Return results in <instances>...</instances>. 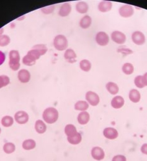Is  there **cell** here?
<instances>
[{
  "mask_svg": "<svg viewBox=\"0 0 147 161\" xmlns=\"http://www.w3.org/2000/svg\"><path fill=\"white\" fill-rule=\"evenodd\" d=\"M125 101L123 97L120 96H116L111 101V105L113 108H121L124 105Z\"/></svg>",
  "mask_w": 147,
  "mask_h": 161,
  "instance_id": "14",
  "label": "cell"
},
{
  "mask_svg": "<svg viewBox=\"0 0 147 161\" xmlns=\"http://www.w3.org/2000/svg\"><path fill=\"white\" fill-rule=\"evenodd\" d=\"M92 19L88 15L84 16L80 21V25L82 28L86 29L88 28L91 25Z\"/></svg>",
  "mask_w": 147,
  "mask_h": 161,
  "instance_id": "28",
  "label": "cell"
},
{
  "mask_svg": "<svg viewBox=\"0 0 147 161\" xmlns=\"http://www.w3.org/2000/svg\"><path fill=\"white\" fill-rule=\"evenodd\" d=\"M67 139L69 143L75 145L79 144L81 142L82 137L81 134L78 132L75 136L71 137H67Z\"/></svg>",
  "mask_w": 147,
  "mask_h": 161,
  "instance_id": "29",
  "label": "cell"
},
{
  "mask_svg": "<svg viewBox=\"0 0 147 161\" xmlns=\"http://www.w3.org/2000/svg\"><path fill=\"white\" fill-rule=\"evenodd\" d=\"M10 42V39L8 36L3 35L0 36V46H6Z\"/></svg>",
  "mask_w": 147,
  "mask_h": 161,
  "instance_id": "35",
  "label": "cell"
},
{
  "mask_svg": "<svg viewBox=\"0 0 147 161\" xmlns=\"http://www.w3.org/2000/svg\"><path fill=\"white\" fill-rule=\"evenodd\" d=\"M47 46L45 45H35L23 58V63L29 66L33 65L35 64L36 60L47 53Z\"/></svg>",
  "mask_w": 147,
  "mask_h": 161,
  "instance_id": "1",
  "label": "cell"
},
{
  "mask_svg": "<svg viewBox=\"0 0 147 161\" xmlns=\"http://www.w3.org/2000/svg\"><path fill=\"white\" fill-rule=\"evenodd\" d=\"M91 156L94 159L97 161H101L105 158V153L102 148L95 147L92 148L91 152Z\"/></svg>",
  "mask_w": 147,
  "mask_h": 161,
  "instance_id": "11",
  "label": "cell"
},
{
  "mask_svg": "<svg viewBox=\"0 0 147 161\" xmlns=\"http://www.w3.org/2000/svg\"><path fill=\"white\" fill-rule=\"evenodd\" d=\"M55 9V6L54 5L48 6L41 8V11L45 14H49L54 12Z\"/></svg>",
  "mask_w": 147,
  "mask_h": 161,
  "instance_id": "36",
  "label": "cell"
},
{
  "mask_svg": "<svg viewBox=\"0 0 147 161\" xmlns=\"http://www.w3.org/2000/svg\"><path fill=\"white\" fill-rule=\"evenodd\" d=\"M20 56L17 51L12 50L9 53V64L10 68L13 70H18L20 67Z\"/></svg>",
  "mask_w": 147,
  "mask_h": 161,
  "instance_id": "3",
  "label": "cell"
},
{
  "mask_svg": "<svg viewBox=\"0 0 147 161\" xmlns=\"http://www.w3.org/2000/svg\"><path fill=\"white\" fill-rule=\"evenodd\" d=\"M96 41L99 46H105L108 44L109 38L105 32H99L96 35Z\"/></svg>",
  "mask_w": 147,
  "mask_h": 161,
  "instance_id": "10",
  "label": "cell"
},
{
  "mask_svg": "<svg viewBox=\"0 0 147 161\" xmlns=\"http://www.w3.org/2000/svg\"><path fill=\"white\" fill-rule=\"evenodd\" d=\"M64 131L67 137H72L78 133L76 127L72 124L67 125L65 127Z\"/></svg>",
  "mask_w": 147,
  "mask_h": 161,
  "instance_id": "20",
  "label": "cell"
},
{
  "mask_svg": "<svg viewBox=\"0 0 147 161\" xmlns=\"http://www.w3.org/2000/svg\"><path fill=\"white\" fill-rule=\"evenodd\" d=\"M103 134L106 138L112 140L117 138L118 136V130L115 128L111 127L105 128L103 131Z\"/></svg>",
  "mask_w": 147,
  "mask_h": 161,
  "instance_id": "12",
  "label": "cell"
},
{
  "mask_svg": "<svg viewBox=\"0 0 147 161\" xmlns=\"http://www.w3.org/2000/svg\"><path fill=\"white\" fill-rule=\"evenodd\" d=\"M54 46L57 50H65L68 46V40L65 36L62 35H58L54 39Z\"/></svg>",
  "mask_w": 147,
  "mask_h": 161,
  "instance_id": "4",
  "label": "cell"
},
{
  "mask_svg": "<svg viewBox=\"0 0 147 161\" xmlns=\"http://www.w3.org/2000/svg\"><path fill=\"white\" fill-rule=\"evenodd\" d=\"M14 120L18 125H25L28 122L29 116L27 112L20 110L16 112L14 116Z\"/></svg>",
  "mask_w": 147,
  "mask_h": 161,
  "instance_id": "5",
  "label": "cell"
},
{
  "mask_svg": "<svg viewBox=\"0 0 147 161\" xmlns=\"http://www.w3.org/2000/svg\"><path fill=\"white\" fill-rule=\"evenodd\" d=\"M89 108V103L85 101H78L75 105V109L81 112H85Z\"/></svg>",
  "mask_w": 147,
  "mask_h": 161,
  "instance_id": "25",
  "label": "cell"
},
{
  "mask_svg": "<svg viewBox=\"0 0 147 161\" xmlns=\"http://www.w3.org/2000/svg\"><path fill=\"white\" fill-rule=\"evenodd\" d=\"M134 13V10L132 6L130 4H124L119 9V14L120 16L124 18L132 17Z\"/></svg>",
  "mask_w": 147,
  "mask_h": 161,
  "instance_id": "6",
  "label": "cell"
},
{
  "mask_svg": "<svg viewBox=\"0 0 147 161\" xmlns=\"http://www.w3.org/2000/svg\"><path fill=\"white\" fill-rule=\"evenodd\" d=\"M59 113L56 108L48 107L45 109L42 114V118L45 122L48 124H53L56 122L59 119Z\"/></svg>",
  "mask_w": 147,
  "mask_h": 161,
  "instance_id": "2",
  "label": "cell"
},
{
  "mask_svg": "<svg viewBox=\"0 0 147 161\" xmlns=\"http://www.w3.org/2000/svg\"><path fill=\"white\" fill-rule=\"evenodd\" d=\"M117 52L118 53H121L124 56L129 55V54H133L134 53L132 50L126 47V46H121V47H119V48H118Z\"/></svg>",
  "mask_w": 147,
  "mask_h": 161,
  "instance_id": "34",
  "label": "cell"
},
{
  "mask_svg": "<svg viewBox=\"0 0 147 161\" xmlns=\"http://www.w3.org/2000/svg\"><path fill=\"white\" fill-rule=\"evenodd\" d=\"M80 68L83 71L88 72L91 68V64L88 60L84 59L80 62Z\"/></svg>",
  "mask_w": 147,
  "mask_h": 161,
  "instance_id": "31",
  "label": "cell"
},
{
  "mask_svg": "<svg viewBox=\"0 0 147 161\" xmlns=\"http://www.w3.org/2000/svg\"><path fill=\"white\" fill-rule=\"evenodd\" d=\"M16 147L14 143L11 142H6L3 145V150L7 154H10L13 153L16 150Z\"/></svg>",
  "mask_w": 147,
  "mask_h": 161,
  "instance_id": "26",
  "label": "cell"
},
{
  "mask_svg": "<svg viewBox=\"0 0 147 161\" xmlns=\"http://www.w3.org/2000/svg\"><path fill=\"white\" fill-rule=\"evenodd\" d=\"M129 97L131 101L134 103H138L141 99V94L138 90L132 89L129 91Z\"/></svg>",
  "mask_w": 147,
  "mask_h": 161,
  "instance_id": "23",
  "label": "cell"
},
{
  "mask_svg": "<svg viewBox=\"0 0 147 161\" xmlns=\"http://www.w3.org/2000/svg\"><path fill=\"white\" fill-rule=\"evenodd\" d=\"M85 98L88 103L92 106H97L100 102V98L96 92L88 91L85 95Z\"/></svg>",
  "mask_w": 147,
  "mask_h": 161,
  "instance_id": "7",
  "label": "cell"
},
{
  "mask_svg": "<svg viewBox=\"0 0 147 161\" xmlns=\"http://www.w3.org/2000/svg\"><path fill=\"white\" fill-rule=\"evenodd\" d=\"M143 76L145 86H147V72L145 73Z\"/></svg>",
  "mask_w": 147,
  "mask_h": 161,
  "instance_id": "40",
  "label": "cell"
},
{
  "mask_svg": "<svg viewBox=\"0 0 147 161\" xmlns=\"http://www.w3.org/2000/svg\"><path fill=\"white\" fill-rule=\"evenodd\" d=\"M34 129L38 134H43L47 131V126L42 120L39 119L35 121Z\"/></svg>",
  "mask_w": 147,
  "mask_h": 161,
  "instance_id": "16",
  "label": "cell"
},
{
  "mask_svg": "<svg viewBox=\"0 0 147 161\" xmlns=\"http://www.w3.org/2000/svg\"><path fill=\"white\" fill-rule=\"evenodd\" d=\"M14 121V118L11 116L5 115L2 117L1 123L3 127L8 128L13 126Z\"/></svg>",
  "mask_w": 147,
  "mask_h": 161,
  "instance_id": "21",
  "label": "cell"
},
{
  "mask_svg": "<svg viewBox=\"0 0 147 161\" xmlns=\"http://www.w3.org/2000/svg\"><path fill=\"white\" fill-rule=\"evenodd\" d=\"M112 3L110 1H103L99 3L98 10L100 12L105 13L108 12L112 9Z\"/></svg>",
  "mask_w": 147,
  "mask_h": 161,
  "instance_id": "19",
  "label": "cell"
},
{
  "mask_svg": "<svg viewBox=\"0 0 147 161\" xmlns=\"http://www.w3.org/2000/svg\"><path fill=\"white\" fill-rule=\"evenodd\" d=\"M22 146V147L24 150H32L35 148L36 146V142L33 139H26L23 141Z\"/></svg>",
  "mask_w": 147,
  "mask_h": 161,
  "instance_id": "22",
  "label": "cell"
},
{
  "mask_svg": "<svg viewBox=\"0 0 147 161\" xmlns=\"http://www.w3.org/2000/svg\"><path fill=\"white\" fill-rule=\"evenodd\" d=\"M5 59V55L3 52L0 51V65L4 62Z\"/></svg>",
  "mask_w": 147,
  "mask_h": 161,
  "instance_id": "38",
  "label": "cell"
},
{
  "mask_svg": "<svg viewBox=\"0 0 147 161\" xmlns=\"http://www.w3.org/2000/svg\"><path fill=\"white\" fill-rule=\"evenodd\" d=\"M134 83L135 86L139 88L142 89L146 86L143 76L142 75H139L135 77Z\"/></svg>",
  "mask_w": 147,
  "mask_h": 161,
  "instance_id": "32",
  "label": "cell"
},
{
  "mask_svg": "<svg viewBox=\"0 0 147 161\" xmlns=\"http://www.w3.org/2000/svg\"><path fill=\"white\" fill-rule=\"evenodd\" d=\"M122 71L127 75H132L134 71V67L131 63H126L122 67Z\"/></svg>",
  "mask_w": 147,
  "mask_h": 161,
  "instance_id": "30",
  "label": "cell"
},
{
  "mask_svg": "<svg viewBox=\"0 0 147 161\" xmlns=\"http://www.w3.org/2000/svg\"><path fill=\"white\" fill-rule=\"evenodd\" d=\"M112 41L118 44H123L127 40V37L123 32L119 31H114L111 34Z\"/></svg>",
  "mask_w": 147,
  "mask_h": 161,
  "instance_id": "9",
  "label": "cell"
},
{
  "mask_svg": "<svg viewBox=\"0 0 147 161\" xmlns=\"http://www.w3.org/2000/svg\"><path fill=\"white\" fill-rule=\"evenodd\" d=\"M71 10V7L70 3H63L60 8L59 11V15L61 17H66L69 15Z\"/></svg>",
  "mask_w": 147,
  "mask_h": 161,
  "instance_id": "17",
  "label": "cell"
},
{
  "mask_svg": "<svg viewBox=\"0 0 147 161\" xmlns=\"http://www.w3.org/2000/svg\"><path fill=\"white\" fill-rule=\"evenodd\" d=\"M131 38L134 43L138 46L143 45L145 42V35L141 31H136L133 32Z\"/></svg>",
  "mask_w": 147,
  "mask_h": 161,
  "instance_id": "8",
  "label": "cell"
},
{
  "mask_svg": "<svg viewBox=\"0 0 147 161\" xmlns=\"http://www.w3.org/2000/svg\"><path fill=\"white\" fill-rule=\"evenodd\" d=\"M18 78L19 81L22 83H28L31 79V75L27 69H22L18 72Z\"/></svg>",
  "mask_w": 147,
  "mask_h": 161,
  "instance_id": "13",
  "label": "cell"
},
{
  "mask_svg": "<svg viewBox=\"0 0 147 161\" xmlns=\"http://www.w3.org/2000/svg\"><path fill=\"white\" fill-rule=\"evenodd\" d=\"M10 83V79L8 76L6 75L0 76V89L7 86Z\"/></svg>",
  "mask_w": 147,
  "mask_h": 161,
  "instance_id": "33",
  "label": "cell"
},
{
  "mask_svg": "<svg viewBox=\"0 0 147 161\" xmlns=\"http://www.w3.org/2000/svg\"><path fill=\"white\" fill-rule=\"evenodd\" d=\"M107 91L112 95H116L119 92V88L117 84L114 82H108L105 86Z\"/></svg>",
  "mask_w": 147,
  "mask_h": 161,
  "instance_id": "24",
  "label": "cell"
},
{
  "mask_svg": "<svg viewBox=\"0 0 147 161\" xmlns=\"http://www.w3.org/2000/svg\"><path fill=\"white\" fill-rule=\"evenodd\" d=\"M112 161H127V158L123 155H117L113 157Z\"/></svg>",
  "mask_w": 147,
  "mask_h": 161,
  "instance_id": "37",
  "label": "cell"
},
{
  "mask_svg": "<svg viewBox=\"0 0 147 161\" xmlns=\"http://www.w3.org/2000/svg\"><path fill=\"white\" fill-rule=\"evenodd\" d=\"M141 152L144 154L147 155V143L142 145L141 148Z\"/></svg>",
  "mask_w": 147,
  "mask_h": 161,
  "instance_id": "39",
  "label": "cell"
},
{
  "mask_svg": "<svg viewBox=\"0 0 147 161\" xmlns=\"http://www.w3.org/2000/svg\"><path fill=\"white\" fill-rule=\"evenodd\" d=\"M64 58L67 62L69 63H74L77 61V55L75 51L69 48L64 53Z\"/></svg>",
  "mask_w": 147,
  "mask_h": 161,
  "instance_id": "15",
  "label": "cell"
},
{
  "mask_svg": "<svg viewBox=\"0 0 147 161\" xmlns=\"http://www.w3.org/2000/svg\"><path fill=\"white\" fill-rule=\"evenodd\" d=\"M1 133H2V129H1V127H0V135H1Z\"/></svg>",
  "mask_w": 147,
  "mask_h": 161,
  "instance_id": "41",
  "label": "cell"
},
{
  "mask_svg": "<svg viewBox=\"0 0 147 161\" xmlns=\"http://www.w3.org/2000/svg\"><path fill=\"white\" fill-rule=\"evenodd\" d=\"M88 8V5L85 2H79L76 4V10L79 13L82 14L87 13Z\"/></svg>",
  "mask_w": 147,
  "mask_h": 161,
  "instance_id": "27",
  "label": "cell"
},
{
  "mask_svg": "<svg viewBox=\"0 0 147 161\" xmlns=\"http://www.w3.org/2000/svg\"><path fill=\"white\" fill-rule=\"evenodd\" d=\"M90 120V115L88 112L85 111L78 114L77 117V121L81 125H87Z\"/></svg>",
  "mask_w": 147,
  "mask_h": 161,
  "instance_id": "18",
  "label": "cell"
}]
</instances>
